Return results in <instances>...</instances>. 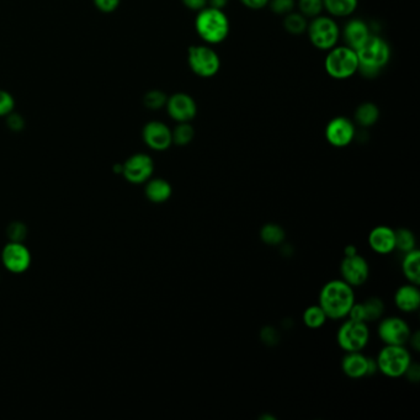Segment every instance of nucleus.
<instances>
[{
    "label": "nucleus",
    "mask_w": 420,
    "mask_h": 420,
    "mask_svg": "<svg viewBox=\"0 0 420 420\" xmlns=\"http://www.w3.org/2000/svg\"><path fill=\"white\" fill-rule=\"evenodd\" d=\"M354 287L341 279H335L324 284L318 297V305L322 307L328 319H344L348 317L355 303Z\"/></svg>",
    "instance_id": "obj_1"
},
{
    "label": "nucleus",
    "mask_w": 420,
    "mask_h": 420,
    "mask_svg": "<svg viewBox=\"0 0 420 420\" xmlns=\"http://www.w3.org/2000/svg\"><path fill=\"white\" fill-rule=\"evenodd\" d=\"M359 70L366 78H375L387 65L391 58V49L383 38L370 35L365 42L356 49Z\"/></svg>",
    "instance_id": "obj_2"
},
{
    "label": "nucleus",
    "mask_w": 420,
    "mask_h": 420,
    "mask_svg": "<svg viewBox=\"0 0 420 420\" xmlns=\"http://www.w3.org/2000/svg\"><path fill=\"white\" fill-rule=\"evenodd\" d=\"M195 29L201 40L209 45H218L223 42L229 33V20L223 10L206 6L197 11Z\"/></svg>",
    "instance_id": "obj_3"
},
{
    "label": "nucleus",
    "mask_w": 420,
    "mask_h": 420,
    "mask_svg": "<svg viewBox=\"0 0 420 420\" xmlns=\"http://www.w3.org/2000/svg\"><path fill=\"white\" fill-rule=\"evenodd\" d=\"M378 371L386 378L404 376L412 364V355L405 345H385L376 357Z\"/></svg>",
    "instance_id": "obj_4"
},
{
    "label": "nucleus",
    "mask_w": 420,
    "mask_h": 420,
    "mask_svg": "<svg viewBox=\"0 0 420 420\" xmlns=\"http://www.w3.org/2000/svg\"><path fill=\"white\" fill-rule=\"evenodd\" d=\"M324 68L328 76L334 79H348L359 70V60L356 51L348 46H335L329 49L324 60Z\"/></svg>",
    "instance_id": "obj_5"
},
{
    "label": "nucleus",
    "mask_w": 420,
    "mask_h": 420,
    "mask_svg": "<svg viewBox=\"0 0 420 420\" xmlns=\"http://www.w3.org/2000/svg\"><path fill=\"white\" fill-rule=\"evenodd\" d=\"M306 33L313 46L321 51L333 49L340 38V29L334 19L323 15L313 17Z\"/></svg>",
    "instance_id": "obj_6"
},
{
    "label": "nucleus",
    "mask_w": 420,
    "mask_h": 420,
    "mask_svg": "<svg viewBox=\"0 0 420 420\" xmlns=\"http://www.w3.org/2000/svg\"><path fill=\"white\" fill-rule=\"evenodd\" d=\"M370 341V329L365 322L346 319L338 329L337 343L345 353L362 351Z\"/></svg>",
    "instance_id": "obj_7"
},
{
    "label": "nucleus",
    "mask_w": 420,
    "mask_h": 420,
    "mask_svg": "<svg viewBox=\"0 0 420 420\" xmlns=\"http://www.w3.org/2000/svg\"><path fill=\"white\" fill-rule=\"evenodd\" d=\"M190 70L201 78H211L218 73L221 60L209 46H191L188 52Z\"/></svg>",
    "instance_id": "obj_8"
},
{
    "label": "nucleus",
    "mask_w": 420,
    "mask_h": 420,
    "mask_svg": "<svg viewBox=\"0 0 420 420\" xmlns=\"http://www.w3.org/2000/svg\"><path fill=\"white\" fill-rule=\"evenodd\" d=\"M378 334L385 345H407L412 329L403 318L387 317L378 324Z\"/></svg>",
    "instance_id": "obj_9"
},
{
    "label": "nucleus",
    "mask_w": 420,
    "mask_h": 420,
    "mask_svg": "<svg viewBox=\"0 0 420 420\" xmlns=\"http://www.w3.org/2000/svg\"><path fill=\"white\" fill-rule=\"evenodd\" d=\"M122 175L131 184H146L154 172V162L146 153H136L122 164Z\"/></svg>",
    "instance_id": "obj_10"
},
{
    "label": "nucleus",
    "mask_w": 420,
    "mask_h": 420,
    "mask_svg": "<svg viewBox=\"0 0 420 420\" xmlns=\"http://www.w3.org/2000/svg\"><path fill=\"white\" fill-rule=\"evenodd\" d=\"M340 275L341 280H344L351 287L362 286L370 276V265L366 259L359 254L344 257L340 263Z\"/></svg>",
    "instance_id": "obj_11"
},
{
    "label": "nucleus",
    "mask_w": 420,
    "mask_h": 420,
    "mask_svg": "<svg viewBox=\"0 0 420 420\" xmlns=\"http://www.w3.org/2000/svg\"><path fill=\"white\" fill-rule=\"evenodd\" d=\"M31 253L22 242H10L1 252V261L8 271L22 274L31 265Z\"/></svg>",
    "instance_id": "obj_12"
},
{
    "label": "nucleus",
    "mask_w": 420,
    "mask_h": 420,
    "mask_svg": "<svg viewBox=\"0 0 420 420\" xmlns=\"http://www.w3.org/2000/svg\"><path fill=\"white\" fill-rule=\"evenodd\" d=\"M355 126L350 119L338 116L330 120L325 127V140L330 146L344 148L350 145L355 138Z\"/></svg>",
    "instance_id": "obj_13"
},
{
    "label": "nucleus",
    "mask_w": 420,
    "mask_h": 420,
    "mask_svg": "<svg viewBox=\"0 0 420 420\" xmlns=\"http://www.w3.org/2000/svg\"><path fill=\"white\" fill-rule=\"evenodd\" d=\"M165 106L169 116L177 122H191L197 113V105L194 97L185 92H177L168 97Z\"/></svg>",
    "instance_id": "obj_14"
},
{
    "label": "nucleus",
    "mask_w": 420,
    "mask_h": 420,
    "mask_svg": "<svg viewBox=\"0 0 420 420\" xmlns=\"http://www.w3.org/2000/svg\"><path fill=\"white\" fill-rule=\"evenodd\" d=\"M147 146L156 152L167 151L172 145V129L161 121H151L142 131Z\"/></svg>",
    "instance_id": "obj_15"
},
{
    "label": "nucleus",
    "mask_w": 420,
    "mask_h": 420,
    "mask_svg": "<svg viewBox=\"0 0 420 420\" xmlns=\"http://www.w3.org/2000/svg\"><path fill=\"white\" fill-rule=\"evenodd\" d=\"M367 242L370 248L380 255H388L396 250L394 229L388 226L375 227L370 233Z\"/></svg>",
    "instance_id": "obj_16"
},
{
    "label": "nucleus",
    "mask_w": 420,
    "mask_h": 420,
    "mask_svg": "<svg viewBox=\"0 0 420 420\" xmlns=\"http://www.w3.org/2000/svg\"><path fill=\"white\" fill-rule=\"evenodd\" d=\"M369 365L370 357L364 355L361 351L346 353L341 360V371L346 378L353 380L369 376Z\"/></svg>",
    "instance_id": "obj_17"
},
{
    "label": "nucleus",
    "mask_w": 420,
    "mask_h": 420,
    "mask_svg": "<svg viewBox=\"0 0 420 420\" xmlns=\"http://www.w3.org/2000/svg\"><path fill=\"white\" fill-rule=\"evenodd\" d=\"M394 305L401 312L413 313L420 307L419 287L413 284H405L397 289L394 293Z\"/></svg>",
    "instance_id": "obj_18"
},
{
    "label": "nucleus",
    "mask_w": 420,
    "mask_h": 420,
    "mask_svg": "<svg viewBox=\"0 0 420 420\" xmlns=\"http://www.w3.org/2000/svg\"><path fill=\"white\" fill-rule=\"evenodd\" d=\"M370 35L371 33H370V29L367 26L366 22H362L360 19L350 20L345 25L344 30H343L345 46L350 47L354 51L359 49Z\"/></svg>",
    "instance_id": "obj_19"
},
{
    "label": "nucleus",
    "mask_w": 420,
    "mask_h": 420,
    "mask_svg": "<svg viewBox=\"0 0 420 420\" xmlns=\"http://www.w3.org/2000/svg\"><path fill=\"white\" fill-rule=\"evenodd\" d=\"M145 194L153 204H164L172 197V185L165 179L151 178L146 183Z\"/></svg>",
    "instance_id": "obj_20"
},
{
    "label": "nucleus",
    "mask_w": 420,
    "mask_h": 420,
    "mask_svg": "<svg viewBox=\"0 0 420 420\" xmlns=\"http://www.w3.org/2000/svg\"><path fill=\"white\" fill-rule=\"evenodd\" d=\"M402 273L408 282L413 285L420 284V252L415 248L404 253L402 260Z\"/></svg>",
    "instance_id": "obj_21"
},
{
    "label": "nucleus",
    "mask_w": 420,
    "mask_h": 420,
    "mask_svg": "<svg viewBox=\"0 0 420 420\" xmlns=\"http://www.w3.org/2000/svg\"><path fill=\"white\" fill-rule=\"evenodd\" d=\"M357 3V0H323V6L332 17H345L356 10Z\"/></svg>",
    "instance_id": "obj_22"
},
{
    "label": "nucleus",
    "mask_w": 420,
    "mask_h": 420,
    "mask_svg": "<svg viewBox=\"0 0 420 420\" xmlns=\"http://www.w3.org/2000/svg\"><path fill=\"white\" fill-rule=\"evenodd\" d=\"M380 119V108L373 103H364L357 106L355 121L362 127H371Z\"/></svg>",
    "instance_id": "obj_23"
},
{
    "label": "nucleus",
    "mask_w": 420,
    "mask_h": 420,
    "mask_svg": "<svg viewBox=\"0 0 420 420\" xmlns=\"http://www.w3.org/2000/svg\"><path fill=\"white\" fill-rule=\"evenodd\" d=\"M260 239L266 245L277 247L285 242V229L277 223H266L260 229Z\"/></svg>",
    "instance_id": "obj_24"
},
{
    "label": "nucleus",
    "mask_w": 420,
    "mask_h": 420,
    "mask_svg": "<svg viewBox=\"0 0 420 420\" xmlns=\"http://www.w3.org/2000/svg\"><path fill=\"white\" fill-rule=\"evenodd\" d=\"M302 321L307 328L319 329L327 323L328 317L319 305H313L305 309V312L302 314Z\"/></svg>",
    "instance_id": "obj_25"
},
{
    "label": "nucleus",
    "mask_w": 420,
    "mask_h": 420,
    "mask_svg": "<svg viewBox=\"0 0 420 420\" xmlns=\"http://www.w3.org/2000/svg\"><path fill=\"white\" fill-rule=\"evenodd\" d=\"M284 27L286 31L291 35H302L307 31V17H303L301 13L291 11L285 15Z\"/></svg>",
    "instance_id": "obj_26"
},
{
    "label": "nucleus",
    "mask_w": 420,
    "mask_h": 420,
    "mask_svg": "<svg viewBox=\"0 0 420 420\" xmlns=\"http://www.w3.org/2000/svg\"><path fill=\"white\" fill-rule=\"evenodd\" d=\"M362 308H364V314H365V322H376L381 319L383 312H385V303L381 298L378 297H370L366 301L361 302Z\"/></svg>",
    "instance_id": "obj_27"
},
{
    "label": "nucleus",
    "mask_w": 420,
    "mask_h": 420,
    "mask_svg": "<svg viewBox=\"0 0 420 420\" xmlns=\"http://www.w3.org/2000/svg\"><path fill=\"white\" fill-rule=\"evenodd\" d=\"M172 145L179 147L188 146L194 140L195 129L190 122H178L172 131Z\"/></svg>",
    "instance_id": "obj_28"
},
{
    "label": "nucleus",
    "mask_w": 420,
    "mask_h": 420,
    "mask_svg": "<svg viewBox=\"0 0 420 420\" xmlns=\"http://www.w3.org/2000/svg\"><path fill=\"white\" fill-rule=\"evenodd\" d=\"M394 238H396V249L399 252L403 254L408 253L415 249L417 239L414 233L408 228H399L397 231H394Z\"/></svg>",
    "instance_id": "obj_29"
},
{
    "label": "nucleus",
    "mask_w": 420,
    "mask_h": 420,
    "mask_svg": "<svg viewBox=\"0 0 420 420\" xmlns=\"http://www.w3.org/2000/svg\"><path fill=\"white\" fill-rule=\"evenodd\" d=\"M298 9L303 17H319L324 9L323 0H298Z\"/></svg>",
    "instance_id": "obj_30"
},
{
    "label": "nucleus",
    "mask_w": 420,
    "mask_h": 420,
    "mask_svg": "<svg viewBox=\"0 0 420 420\" xmlns=\"http://www.w3.org/2000/svg\"><path fill=\"white\" fill-rule=\"evenodd\" d=\"M168 97L161 90H151L143 97V104L147 108L159 110L167 104Z\"/></svg>",
    "instance_id": "obj_31"
},
{
    "label": "nucleus",
    "mask_w": 420,
    "mask_h": 420,
    "mask_svg": "<svg viewBox=\"0 0 420 420\" xmlns=\"http://www.w3.org/2000/svg\"><path fill=\"white\" fill-rule=\"evenodd\" d=\"M295 4V0H270L268 6L276 15H287L293 10Z\"/></svg>",
    "instance_id": "obj_32"
},
{
    "label": "nucleus",
    "mask_w": 420,
    "mask_h": 420,
    "mask_svg": "<svg viewBox=\"0 0 420 420\" xmlns=\"http://www.w3.org/2000/svg\"><path fill=\"white\" fill-rule=\"evenodd\" d=\"M15 100L10 92L0 90V116H8L14 111Z\"/></svg>",
    "instance_id": "obj_33"
},
{
    "label": "nucleus",
    "mask_w": 420,
    "mask_h": 420,
    "mask_svg": "<svg viewBox=\"0 0 420 420\" xmlns=\"http://www.w3.org/2000/svg\"><path fill=\"white\" fill-rule=\"evenodd\" d=\"M25 234H26V229L22 223L20 222L11 223L9 227V237H10L11 242H22Z\"/></svg>",
    "instance_id": "obj_34"
},
{
    "label": "nucleus",
    "mask_w": 420,
    "mask_h": 420,
    "mask_svg": "<svg viewBox=\"0 0 420 420\" xmlns=\"http://www.w3.org/2000/svg\"><path fill=\"white\" fill-rule=\"evenodd\" d=\"M94 4L97 9L103 13H113L120 6V0H94Z\"/></svg>",
    "instance_id": "obj_35"
},
{
    "label": "nucleus",
    "mask_w": 420,
    "mask_h": 420,
    "mask_svg": "<svg viewBox=\"0 0 420 420\" xmlns=\"http://www.w3.org/2000/svg\"><path fill=\"white\" fill-rule=\"evenodd\" d=\"M6 124L9 126V129H13V131H22L24 126H25V121L20 115L11 113L8 115Z\"/></svg>",
    "instance_id": "obj_36"
},
{
    "label": "nucleus",
    "mask_w": 420,
    "mask_h": 420,
    "mask_svg": "<svg viewBox=\"0 0 420 420\" xmlns=\"http://www.w3.org/2000/svg\"><path fill=\"white\" fill-rule=\"evenodd\" d=\"M184 6L193 11L202 10L207 6V0H181Z\"/></svg>",
    "instance_id": "obj_37"
},
{
    "label": "nucleus",
    "mask_w": 420,
    "mask_h": 420,
    "mask_svg": "<svg viewBox=\"0 0 420 420\" xmlns=\"http://www.w3.org/2000/svg\"><path fill=\"white\" fill-rule=\"evenodd\" d=\"M269 1L270 0H241L243 6H247L249 9H253V10L263 9L269 4Z\"/></svg>",
    "instance_id": "obj_38"
},
{
    "label": "nucleus",
    "mask_w": 420,
    "mask_h": 420,
    "mask_svg": "<svg viewBox=\"0 0 420 420\" xmlns=\"http://www.w3.org/2000/svg\"><path fill=\"white\" fill-rule=\"evenodd\" d=\"M404 376L410 378L412 382H418L420 378V367L417 364H410V366L408 367V370L404 373Z\"/></svg>",
    "instance_id": "obj_39"
},
{
    "label": "nucleus",
    "mask_w": 420,
    "mask_h": 420,
    "mask_svg": "<svg viewBox=\"0 0 420 420\" xmlns=\"http://www.w3.org/2000/svg\"><path fill=\"white\" fill-rule=\"evenodd\" d=\"M261 338H263L265 343L273 344L274 341H277V333H276V330L274 328L266 327V328L261 330Z\"/></svg>",
    "instance_id": "obj_40"
},
{
    "label": "nucleus",
    "mask_w": 420,
    "mask_h": 420,
    "mask_svg": "<svg viewBox=\"0 0 420 420\" xmlns=\"http://www.w3.org/2000/svg\"><path fill=\"white\" fill-rule=\"evenodd\" d=\"M408 343H410V346H412L413 350L417 351V353L420 350V334L418 330H417L415 333H412V334H410Z\"/></svg>",
    "instance_id": "obj_41"
},
{
    "label": "nucleus",
    "mask_w": 420,
    "mask_h": 420,
    "mask_svg": "<svg viewBox=\"0 0 420 420\" xmlns=\"http://www.w3.org/2000/svg\"><path fill=\"white\" fill-rule=\"evenodd\" d=\"M227 4H228V0H207V6L220 9V10H223Z\"/></svg>",
    "instance_id": "obj_42"
},
{
    "label": "nucleus",
    "mask_w": 420,
    "mask_h": 420,
    "mask_svg": "<svg viewBox=\"0 0 420 420\" xmlns=\"http://www.w3.org/2000/svg\"><path fill=\"white\" fill-rule=\"evenodd\" d=\"M355 254H357V249H356V247L354 245V244H349V245H346V247H345V257H351V255H355Z\"/></svg>",
    "instance_id": "obj_43"
}]
</instances>
